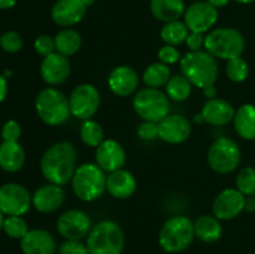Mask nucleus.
Masks as SVG:
<instances>
[{
  "instance_id": "1",
  "label": "nucleus",
  "mask_w": 255,
  "mask_h": 254,
  "mask_svg": "<svg viewBox=\"0 0 255 254\" xmlns=\"http://www.w3.org/2000/svg\"><path fill=\"white\" fill-rule=\"evenodd\" d=\"M41 173L50 183L65 186L76 171V149L69 142H59L46 149L40 162Z\"/></svg>"
},
{
  "instance_id": "2",
  "label": "nucleus",
  "mask_w": 255,
  "mask_h": 254,
  "mask_svg": "<svg viewBox=\"0 0 255 254\" xmlns=\"http://www.w3.org/2000/svg\"><path fill=\"white\" fill-rule=\"evenodd\" d=\"M181 70L183 76L189 80L192 85L201 87L216 84L218 79V65L216 57L208 51L187 52L181 59Z\"/></svg>"
},
{
  "instance_id": "3",
  "label": "nucleus",
  "mask_w": 255,
  "mask_h": 254,
  "mask_svg": "<svg viewBox=\"0 0 255 254\" xmlns=\"http://www.w3.org/2000/svg\"><path fill=\"white\" fill-rule=\"evenodd\" d=\"M194 236V224L191 219L184 216H176L162 226L158 242L167 253H179L191 246Z\"/></svg>"
},
{
  "instance_id": "4",
  "label": "nucleus",
  "mask_w": 255,
  "mask_h": 254,
  "mask_svg": "<svg viewBox=\"0 0 255 254\" xmlns=\"http://www.w3.org/2000/svg\"><path fill=\"white\" fill-rule=\"evenodd\" d=\"M35 109L40 120L49 126L64 125L71 115L69 99L54 87L39 92L35 100Z\"/></svg>"
},
{
  "instance_id": "5",
  "label": "nucleus",
  "mask_w": 255,
  "mask_h": 254,
  "mask_svg": "<svg viewBox=\"0 0 255 254\" xmlns=\"http://www.w3.org/2000/svg\"><path fill=\"white\" fill-rule=\"evenodd\" d=\"M86 246L90 254H121L125 247V234L117 223L102 221L91 228Z\"/></svg>"
},
{
  "instance_id": "6",
  "label": "nucleus",
  "mask_w": 255,
  "mask_h": 254,
  "mask_svg": "<svg viewBox=\"0 0 255 254\" xmlns=\"http://www.w3.org/2000/svg\"><path fill=\"white\" fill-rule=\"evenodd\" d=\"M207 51L214 57L232 60L241 57L246 47V40L241 31L233 27H219L208 32L204 41Z\"/></svg>"
},
{
  "instance_id": "7",
  "label": "nucleus",
  "mask_w": 255,
  "mask_h": 254,
  "mask_svg": "<svg viewBox=\"0 0 255 254\" xmlns=\"http://www.w3.org/2000/svg\"><path fill=\"white\" fill-rule=\"evenodd\" d=\"M105 171L94 163L81 164L72 177V189L81 201L91 202L100 198L106 189Z\"/></svg>"
},
{
  "instance_id": "8",
  "label": "nucleus",
  "mask_w": 255,
  "mask_h": 254,
  "mask_svg": "<svg viewBox=\"0 0 255 254\" xmlns=\"http://www.w3.org/2000/svg\"><path fill=\"white\" fill-rule=\"evenodd\" d=\"M133 109L136 114L144 121L159 122L168 116L169 100L166 94L158 89L146 87L134 95Z\"/></svg>"
},
{
  "instance_id": "9",
  "label": "nucleus",
  "mask_w": 255,
  "mask_h": 254,
  "mask_svg": "<svg viewBox=\"0 0 255 254\" xmlns=\"http://www.w3.org/2000/svg\"><path fill=\"white\" fill-rule=\"evenodd\" d=\"M242 152L238 143L228 137L216 139L209 147L207 161L214 172L221 174L231 173L241 163Z\"/></svg>"
},
{
  "instance_id": "10",
  "label": "nucleus",
  "mask_w": 255,
  "mask_h": 254,
  "mask_svg": "<svg viewBox=\"0 0 255 254\" xmlns=\"http://www.w3.org/2000/svg\"><path fill=\"white\" fill-rule=\"evenodd\" d=\"M31 203L32 197L21 184L6 183L0 187V209L5 216H24Z\"/></svg>"
},
{
  "instance_id": "11",
  "label": "nucleus",
  "mask_w": 255,
  "mask_h": 254,
  "mask_svg": "<svg viewBox=\"0 0 255 254\" xmlns=\"http://www.w3.org/2000/svg\"><path fill=\"white\" fill-rule=\"evenodd\" d=\"M71 115L80 120H90L100 106V92L94 85H79L69 97Z\"/></svg>"
},
{
  "instance_id": "12",
  "label": "nucleus",
  "mask_w": 255,
  "mask_h": 254,
  "mask_svg": "<svg viewBox=\"0 0 255 254\" xmlns=\"http://www.w3.org/2000/svg\"><path fill=\"white\" fill-rule=\"evenodd\" d=\"M183 17L189 31L203 34L216 25L218 9L212 6L208 1H194L186 7Z\"/></svg>"
},
{
  "instance_id": "13",
  "label": "nucleus",
  "mask_w": 255,
  "mask_h": 254,
  "mask_svg": "<svg viewBox=\"0 0 255 254\" xmlns=\"http://www.w3.org/2000/svg\"><path fill=\"white\" fill-rule=\"evenodd\" d=\"M57 232L65 239L80 241L89 236L91 231V219L84 211L70 209L59 217L56 223Z\"/></svg>"
},
{
  "instance_id": "14",
  "label": "nucleus",
  "mask_w": 255,
  "mask_h": 254,
  "mask_svg": "<svg viewBox=\"0 0 255 254\" xmlns=\"http://www.w3.org/2000/svg\"><path fill=\"white\" fill-rule=\"evenodd\" d=\"M244 199L246 196H243L238 189H224L213 202L214 217H217L219 221L234 219L244 211Z\"/></svg>"
},
{
  "instance_id": "15",
  "label": "nucleus",
  "mask_w": 255,
  "mask_h": 254,
  "mask_svg": "<svg viewBox=\"0 0 255 254\" xmlns=\"http://www.w3.org/2000/svg\"><path fill=\"white\" fill-rule=\"evenodd\" d=\"M87 9L84 0H57L51 9V19L59 26L71 27L84 19Z\"/></svg>"
},
{
  "instance_id": "16",
  "label": "nucleus",
  "mask_w": 255,
  "mask_h": 254,
  "mask_svg": "<svg viewBox=\"0 0 255 254\" xmlns=\"http://www.w3.org/2000/svg\"><path fill=\"white\" fill-rule=\"evenodd\" d=\"M40 74L46 84L56 86L69 79L71 74V64L67 56L55 51L54 54L44 57L40 66Z\"/></svg>"
},
{
  "instance_id": "17",
  "label": "nucleus",
  "mask_w": 255,
  "mask_h": 254,
  "mask_svg": "<svg viewBox=\"0 0 255 254\" xmlns=\"http://www.w3.org/2000/svg\"><path fill=\"white\" fill-rule=\"evenodd\" d=\"M192 127L188 120L181 115H168L158 122V134L162 141L177 144L187 141Z\"/></svg>"
},
{
  "instance_id": "18",
  "label": "nucleus",
  "mask_w": 255,
  "mask_h": 254,
  "mask_svg": "<svg viewBox=\"0 0 255 254\" xmlns=\"http://www.w3.org/2000/svg\"><path fill=\"white\" fill-rule=\"evenodd\" d=\"M96 162L105 172L121 169L126 163V151L115 139H105L96 149Z\"/></svg>"
},
{
  "instance_id": "19",
  "label": "nucleus",
  "mask_w": 255,
  "mask_h": 254,
  "mask_svg": "<svg viewBox=\"0 0 255 254\" xmlns=\"http://www.w3.org/2000/svg\"><path fill=\"white\" fill-rule=\"evenodd\" d=\"M139 84L136 70L129 66H117L109 76V87L115 95L126 97L133 94Z\"/></svg>"
},
{
  "instance_id": "20",
  "label": "nucleus",
  "mask_w": 255,
  "mask_h": 254,
  "mask_svg": "<svg viewBox=\"0 0 255 254\" xmlns=\"http://www.w3.org/2000/svg\"><path fill=\"white\" fill-rule=\"evenodd\" d=\"M20 248L24 254H55L56 242L44 229H31L20 239Z\"/></svg>"
},
{
  "instance_id": "21",
  "label": "nucleus",
  "mask_w": 255,
  "mask_h": 254,
  "mask_svg": "<svg viewBox=\"0 0 255 254\" xmlns=\"http://www.w3.org/2000/svg\"><path fill=\"white\" fill-rule=\"evenodd\" d=\"M201 115L204 122L212 126H226L234 120V107L231 102L223 99H212L204 104Z\"/></svg>"
},
{
  "instance_id": "22",
  "label": "nucleus",
  "mask_w": 255,
  "mask_h": 254,
  "mask_svg": "<svg viewBox=\"0 0 255 254\" xmlns=\"http://www.w3.org/2000/svg\"><path fill=\"white\" fill-rule=\"evenodd\" d=\"M65 201V192L61 186L45 184L41 186L32 196V206L41 213H51L62 206Z\"/></svg>"
},
{
  "instance_id": "23",
  "label": "nucleus",
  "mask_w": 255,
  "mask_h": 254,
  "mask_svg": "<svg viewBox=\"0 0 255 254\" xmlns=\"http://www.w3.org/2000/svg\"><path fill=\"white\" fill-rule=\"evenodd\" d=\"M136 178L131 172L126 169H117V171L111 172L107 177L106 189L115 198H128L136 192Z\"/></svg>"
},
{
  "instance_id": "24",
  "label": "nucleus",
  "mask_w": 255,
  "mask_h": 254,
  "mask_svg": "<svg viewBox=\"0 0 255 254\" xmlns=\"http://www.w3.org/2000/svg\"><path fill=\"white\" fill-rule=\"evenodd\" d=\"M25 163V151L19 142L4 141L0 144V167L4 171L17 172Z\"/></svg>"
},
{
  "instance_id": "25",
  "label": "nucleus",
  "mask_w": 255,
  "mask_h": 254,
  "mask_svg": "<svg viewBox=\"0 0 255 254\" xmlns=\"http://www.w3.org/2000/svg\"><path fill=\"white\" fill-rule=\"evenodd\" d=\"M149 7L152 15L164 24L179 20L186 11V4L183 0H151Z\"/></svg>"
},
{
  "instance_id": "26",
  "label": "nucleus",
  "mask_w": 255,
  "mask_h": 254,
  "mask_svg": "<svg viewBox=\"0 0 255 254\" xmlns=\"http://www.w3.org/2000/svg\"><path fill=\"white\" fill-rule=\"evenodd\" d=\"M234 127L242 138L255 139V106L242 105L234 115Z\"/></svg>"
},
{
  "instance_id": "27",
  "label": "nucleus",
  "mask_w": 255,
  "mask_h": 254,
  "mask_svg": "<svg viewBox=\"0 0 255 254\" xmlns=\"http://www.w3.org/2000/svg\"><path fill=\"white\" fill-rule=\"evenodd\" d=\"M223 228L217 217L202 216L194 223V234L204 243H214L219 241Z\"/></svg>"
},
{
  "instance_id": "28",
  "label": "nucleus",
  "mask_w": 255,
  "mask_h": 254,
  "mask_svg": "<svg viewBox=\"0 0 255 254\" xmlns=\"http://www.w3.org/2000/svg\"><path fill=\"white\" fill-rule=\"evenodd\" d=\"M54 39L56 52L67 57L76 54L82 44V37L79 31L70 29V27L61 30Z\"/></svg>"
},
{
  "instance_id": "29",
  "label": "nucleus",
  "mask_w": 255,
  "mask_h": 254,
  "mask_svg": "<svg viewBox=\"0 0 255 254\" xmlns=\"http://www.w3.org/2000/svg\"><path fill=\"white\" fill-rule=\"evenodd\" d=\"M189 29L187 27L186 22L181 21V20H174V21L166 22L162 26L161 30V37L167 45H176L186 42L187 36L189 34Z\"/></svg>"
},
{
  "instance_id": "30",
  "label": "nucleus",
  "mask_w": 255,
  "mask_h": 254,
  "mask_svg": "<svg viewBox=\"0 0 255 254\" xmlns=\"http://www.w3.org/2000/svg\"><path fill=\"white\" fill-rule=\"evenodd\" d=\"M171 79V71L168 66L163 62H154L146 67L143 72V81L148 87L158 89L166 86L168 80Z\"/></svg>"
},
{
  "instance_id": "31",
  "label": "nucleus",
  "mask_w": 255,
  "mask_h": 254,
  "mask_svg": "<svg viewBox=\"0 0 255 254\" xmlns=\"http://www.w3.org/2000/svg\"><path fill=\"white\" fill-rule=\"evenodd\" d=\"M192 84L183 75H176L171 77L166 84V94L174 101H184L191 96Z\"/></svg>"
},
{
  "instance_id": "32",
  "label": "nucleus",
  "mask_w": 255,
  "mask_h": 254,
  "mask_svg": "<svg viewBox=\"0 0 255 254\" xmlns=\"http://www.w3.org/2000/svg\"><path fill=\"white\" fill-rule=\"evenodd\" d=\"M82 142L90 147H99L105 141V133L101 125L92 120H85L80 129Z\"/></svg>"
},
{
  "instance_id": "33",
  "label": "nucleus",
  "mask_w": 255,
  "mask_h": 254,
  "mask_svg": "<svg viewBox=\"0 0 255 254\" xmlns=\"http://www.w3.org/2000/svg\"><path fill=\"white\" fill-rule=\"evenodd\" d=\"M236 184L243 196H255V168L244 167L238 173Z\"/></svg>"
},
{
  "instance_id": "34",
  "label": "nucleus",
  "mask_w": 255,
  "mask_h": 254,
  "mask_svg": "<svg viewBox=\"0 0 255 254\" xmlns=\"http://www.w3.org/2000/svg\"><path fill=\"white\" fill-rule=\"evenodd\" d=\"M226 71L229 80L233 82H243L249 75V65L242 56L236 57V59L228 60Z\"/></svg>"
},
{
  "instance_id": "35",
  "label": "nucleus",
  "mask_w": 255,
  "mask_h": 254,
  "mask_svg": "<svg viewBox=\"0 0 255 254\" xmlns=\"http://www.w3.org/2000/svg\"><path fill=\"white\" fill-rule=\"evenodd\" d=\"M4 232L12 239H21L29 232L27 223L20 216H7L4 222Z\"/></svg>"
},
{
  "instance_id": "36",
  "label": "nucleus",
  "mask_w": 255,
  "mask_h": 254,
  "mask_svg": "<svg viewBox=\"0 0 255 254\" xmlns=\"http://www.w3.org/2000/svg\"><path fill=\"white\" fill-rule=\"evenodd\" d=\"M22 39L17 32L15 31H7L0 36V46L4 51L14 54L21 50L22 47Z\"/></svg>"
},
{
  "instance_id": "37",
  "label": "nucleus",
  "mask_w": 255,
  "mask_h": 254,
  "mask_svg": "<svg viewBox=\"0 0 255 254\" xmlns=\"http://www.w3.org/2000/svg\"><path fill=\"white\" fill-rule=\"evenodd\" d=\"M34 49L42 57L49 56V55L54 54L56 51V49H55V39H52L49 35H40L35 39Z\"/></svg>"
},
{
  "instance_id": "38",
  "label": "nucleus",
  "mask_w": 255,
  "mask_h": 254,
  "mask_svg": "<svg viewBox=\"0 0 255 254\" xmlns=\"http://www.w3.org/2000/svg\"><path fill=\"white\" fill-rule=\"evenodd\" d=\"M21 136V127L14 120L5 122L1 128V137L6 142H17Z\"/></svg>"
},
{
  "instance_id": "39",
  "label": "nucleus",
  "mask_w": 255,
  "mask_h": 254,
  "mask_svg": "<svg viewBox=\"0 0 255 254\" xmlns=\"http://www.w3.org/2000/svg\"><path fill=\"white\" fill-rule=\"evenodd\" d=\"M60 254H90L86 244L75 239H66V242L60 246Z\"/></svg>"
},
{
  "instance_id": "40",
  "label": "nucleus",
  "mask_w": 255,
  "mask_h": 254,
  "mask_svg": "<svg viewBox=\"0 0 255 254\" xmlns=\"http://www.w3.org/2000/svg\"><path fill=\"white\" fill-rule=\"evenodd\" d=\"M139 138L144 139V141H152L159 137L158 134V122L152 121H144L139 125L138 129H137Z\"/></svg>"
},
{
  "instance_id": "41",
  "label": "nucleus",
  "mask_w": 255,
  "mask_h": 254,
  "mask_svg": "<svg viewBox=\"0 0 255 254\" xmlns=\"http://www.w3.org/2000/svg\"><path fill=\"white\" fill-rule=\"evenodd\" d=\"M158 57L161 60V62L166 65L176 64L181 60V54H179L178 50L176 49L172 45H164L163 47H161L158 51Z\"/></svg>"
},
{
  "instance_id": "42",
  "label": "nucleus",
  "mask_w": 255,
  "mask_h": 254,
  "mask_svg": "<svg viewBox=\"0 0 255 254\" xmlns=\"http://www.w3.org/2000/svg\"><path fill=\"white\" fill-rule=\"evenodd\" d=\"M204 41H206V36L201 32L191 31L186 39V44L191 51H199L204 46Z\"/></svg>"
},
{
  "instance_id": "43",
  "label": "nucleus",
  "mask_w": 255,
  "mask_h": 254,
  "mask_svg": "<svg viewBox=\"0 0 255 254\" xmlns=\"http://www.w3.org/2000/svg\"><path fill=\"white\" fill-rule=\"evenodd\" d=\"M7 94V81L6 77L0 75V102L4 101Z\"/></svg>"
},
{
  "instance_id": "44",
  "label": "nucleus",
  "mask_w": 255,
  "mask_h": 254,
  "mask_svg": "<svg viewBox=\"0 0 255 254\" xmlns=\"http://www.w3.org/2000/svg\"><path fill=\"white\" fill-rule=\"evenodd\" d=\"M244 211L251 212V213L255 212V196L246 197V199H244Z\"/></svg>"
},
{
  "instance_id": "45",
  "label": "nucleus",
  "mask_w": 255,
  "mask_h": 254,
  "mask_svg": "<svg viewBox=\"0 0 255 254\" xmlns=\"http://www.w3.org/2000/svg\"><path fill=\"white\" fill-rule=\"evenodd\" d=\"M203 94H204V96L207 97V99L212 100V99H216L218 91H217V89H216V86H214V85H211V86L204 87Z\"/></svg>"
},
{
  "instance_id": "46",
  "label": "nucleus",
  "mask_w": 255,
  "mask_h": 254,
  "mask_svg": "<svg viewBox=\"0 0 255 254\" xmlns=\"http://www.w3.org/2000/svg\"><path fill=\"white\" fill-rule=\"evenodd\" d=\"M206 1H208L216 9H219V7H224L226 5H228L231 0H206Z\"/></svg>"
},
{
  "instance_id": "47",
  "label": "nucleus",
  "mask_w": 255,
  "mask_h": 254,
  "mask_svg": "<svg viewBox=\"0 0 255 254\" xmlns=\"http://www.w3.org/2000/svg\"><path fill=\"white\" fill-rule=\"evenodd\" d=\"M16 1L17 0H0V9H11V7L16 4Z\"/></svg>"
},
{
  "instance_id": "48",
  "label": "nucleus",
  "mask_w": 255,
  "mask_h": 254,
  "mask_svg": "<svg viewBox=\"0 0 255 254\" xmlns=\"http://www.w3.org/2000/svg\"><path fill=\"white\" fill-rule=\"evenodd\" d=\"M5 214L2 213L1 209H0V231H1L2 228H4V222H5V218H4Z\"/></svg>"
},
{
  "instance_id": "49",
  "label": "nucleus",
  "mask_w": 255,
  "mask_h": 254,
  "mask_svg": "<svg viewBox=\"0 0 255 254\" xmlns=\"http://www.w3.org/2000/svg\"><path fill=\"white\" fill-rule=\"evenodd\" d=\"M194 121L198 122V124H202V122H204V119L202 115H196V116H194Z\"/></svg>"
},
{
  "instance_id": "50",
  "label": "nucleus",
  "mask_w": 255,
  "mask_h": 254,
  "mask_svg": "<svg viewBox=\"0 0 255 254\" xmlns=\"http://www.w3.org/2000/svg\"><path fill=\"white\" fill-rule=\"evenodd\" d=\"M234 1L239 2V4H252V2H254L255 0H234Z\"/></svg>"
},
{
  "instance_id": "51",
  "label": "nucleus",
  "mask_w": 255,
  "mask_h": 254,
  "mask_svg": "<svg viewBox=\"0 0 255 254\" xmlns=\"http://www.w3.org/2000/svg\"><path fill=\"white\" fill-rule=\"evenodd\" d=\"M84 2H85V5H86L87 7H90V6H92V5H94L95 0H84Z\"/></svg>"
},
{
  "instance_id": "52",
  "label": "nucleus",
  "mask_w": 255,
  "mask_h": 254,
  "mask_svg": "<svg viewBox=\"0 0 255 254\" xmlns=\"http://www.w3.org/2000/svg\"><path fill=\"white\" fill-rule=\"evenodd\" d=\"M149 1H151V0H149Z\"/></svg>"
}]
</instances>
